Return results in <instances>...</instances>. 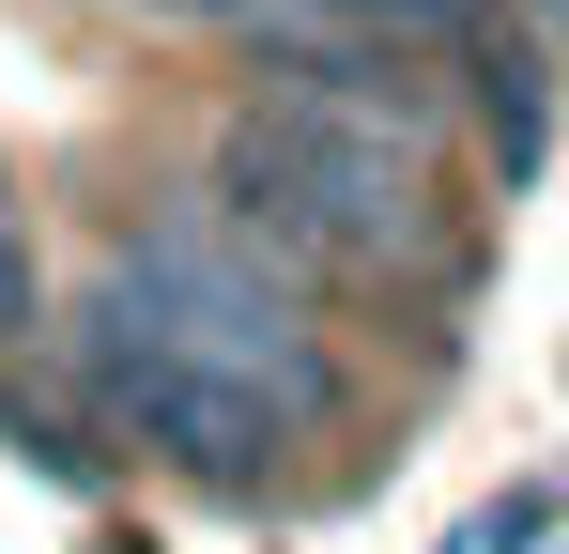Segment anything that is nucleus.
Listing matches in <instances>:
<instances>
[{"instance_id":"obj_1","label":"nucleus","mask_w":569,"mask_h":554,"mask_svg":"<svg viewBox=\"0 0 569 554\" xmlns=\"http://www.w3.org/2000/svg\"><path fill=\"white\" fill-rule=\"evenodd\" d=\"M447 139L370 123V108H308V92H247V123L216 139V216L292 277H416V293H462V216H447Z\"/></svg>"},{"instance_id":"obj_2","label":"nucleus","mask_w":569,"mask_h":554,"mask_svg":"<svg viewBox=\"0 0 569 554\" xmlns=\"http://www.w3.org/2000/svg\"><path fill=\"white\" fill-rule=\"evenodd\" d=\"M93 293L154 339V355L216 369L231 400H262V416H292V432H323V416H339V355H323L308 293H292V277L216 216V200H154V216L108 247Z\"/></svg>"},{"instance_id":"obj_3","label":"nucleus","mask_w":569,"mask_h":554,"mask_svg":"<svg viewBox=\"0 0 569 554\" xmlns=\"http://www.w3.org/2000/svg\"><path fill=\"white\" fill-rule=\"evenodd\" d=\"M78 385H93V400H108V416H123V432H139L154 462H186V477H216V493H262V477H278V462L308 447L292 416H262V400H231L216 369L154 355V339H139V324H123L108 293L78 308Z\"/></svg>"},{"instance_id":"obj_4","label":"nucleus","mask_w":569,"mask_h":554,"mask_svg":"<svg viewBox=\"0 0 569 554\" xmlns=\"http://www.w3.org/2000/svg\"><path fill=\"white\" fill-rule=\"evenodd\" d=\"M0 339H31V231H16V185H0Z\"/></svg>"},{"instance_id":"obj_5","label":"nucleus","mask_w":569,"mask_h":554,"mask_svg":"<svg viewBox=\"0 0 569 554\" xmlns=\"http://www.w3.org/2000/svg\"><path fill=\"white\" fill-rule=\"evenodd\" d=\"M477 554H555V493H508V508L477 524Z\"/></svg>"},{"instance_id":"obj_6","label":"nucleus","mask_w":569,"mask_h":554,"mask_svg":"<svg viewBox=\"0 0 569 554\" xmlns=\"http://www.w3.org/2000/svg\"><path fill=\"white\" fill-rule=\"evenodd\" d=\"M123 16H170V31H231L247 0H123Z\"/></svg>"}]
</instances>
